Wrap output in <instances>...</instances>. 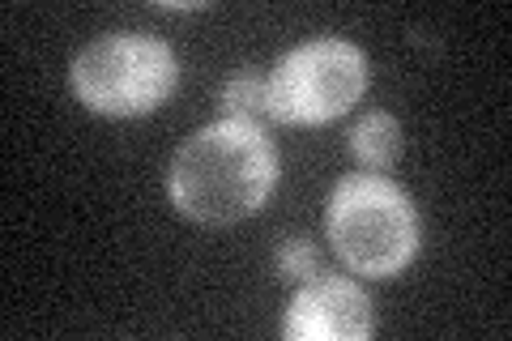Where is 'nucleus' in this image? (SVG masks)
Masks as SVG:
<instances>
[{"mask_svg":"<svg viewBox=\"0 0 512 341\" xmlns=\"http://www.w3.org/2000/svg\"><path fill=\"white\" fill-rule=\"evenodd\" d=\"M175 56L150 35H103L73 60V90L99 116H146L175 90Z\"/></svg>","mask_w":512,"mask_h":341,"instance_id":"3","label":"nucleus"},{"mask_svg":"<svg viewBox=\"0 0 512 341\" xmlns=\"http://www.w3.org/2000/svg\"><path fill=\"white\" fill-rule=\"evenodd\" d=\"M350 150L359 162H367L372 171L393 167V158L402 154V128L389 111H367V116L350 128Z\"/></svg>","mask_w":512,"mask_h":341,"instance_id":"6","label":"nucleus"},{"mask_svg":"<svg viewBox=\"0 0 512 341\" xmlns=\"http://www.w3.org/2000/svg\"><path fill=\"white\" fill-rule=\"evenodd\" d=\"M367 90V56L350 39H312L286 52L269 77V120L325 124L346 116Z\"/></svg>","mask_w":512,"mask_h":341,"instance_id":"4","label":"nucleus"},{"mask_svg":"<svg viewBox=\"0 0 512 341\" xmlns=\"http://www.w3.org/2000/svg\"><path fill=\"white\" fill-rule=\"evenodd\" d=\"M316 273H320V256L312 248V239L295 235V239H286L278 248V278H286V282H312Z\"/></svg>","mask_w":512,"mask_h":341,"instance_id":"8","label":"nucleus"},{"mask_svg":"<svg viewBox=\"0 0 512 341\" xmlns=\"http://www.w3.org/2000/svg\"><path fill=\"white\" fill-rule=\"evenodd\" d=\"M218 107L227 111V120H252L269 116V81H261L256 73H235L218 94Z\"/></svg>","mask_w":512,"mask_h":341,"instance_id":"7","label":"nucleus"},{"mask_svg":"<svg viewBox=\"0 0 512 341\" xmlns=\"http://www.w3.org/2000/svg\"><path fill=\"white\" fill-rule=\"evenodd\" d=\"M278 184V154L252 120L205 124L175 150L167 188L171 205L201 226H227L256 214Z\"/></svg>","mask_w":512,"mask_h":341,"instance_id":"1","label":"nucleus"},{"mask_svg":"<svg viewBox=\"0 0 512 341\" xmlns=\"http://www.w3.org/2000/svg\"><path fill=\"white\" fill-rule=\"evenodd\" d=\"M376 329L372 299L350 278H316L286 307L282 333L291 341H367Z\"/></svg>","mask_w":512,"mask_h":341,"instance_id":"5","label":"nucleus"},{"mask_svg":"<svg viewBox=\"0 0 512 341\" xmlns=\"http://www.w3.org/2000/svg\"><path fill=\"white\" fill-rule=\"evenodd\" d=\"M329 243L363 278H393L419 252V214L384 175H346L329 197Z\"/></svg>","mask_w":512,"mask_h":341,"instance_id":"2","label":"nucleus"}]
</instances>
